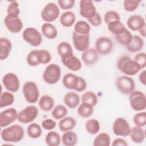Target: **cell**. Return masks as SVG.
<instances>
[{
    "label": "cell",
    "instance_id": "6da1fadb",
    "mask_svg": "<svg viewBox=\"0 0 146 146\" xmlns=\"http://www.w3.org/2000/svg\"><path fill=\"white\" fill-rule=\"evenodd\" d=\"M25 136L23 128L19 124H13L3 129L1 137L3 141L7 143H18L22 140Z\"/></svg>",
    "mask_w": 146,
    "mask_h": 146
},
{
    "label": "cell",
    "instance_id": "7a4b0ae2",
    "mask_svg": "<svg viewBox=\"0 0 146 146\" xmlns=\"http://www.w3.org/2000/svg\"><path fill=\"white\" fill-rule=\"evenodd\" d=\"M116 65L118 70L127 76L135 75L141 70L133 59L127 55L119 58Z\"/></svg>",
    "mask_w": 146,
    "mask_h": 146
},
{
    "label": "cell",
    "instance_id": "3957f363",
    "mask_svg": "<svg viewBox=\"0 0 146 146\" xmlns=\"http://www.w3.org/2000/svg\"><path fill=\"white\" fill-rule=\"evenodd\" d=\"M61 76V69L55 63L48 64L44 70L42 78L45 83L48 84H54L60 79Z\"/></svg>",
    "mask_w": 146,
    "mask_h": 146
},
{
    "label": "cell",
    "instance_id": "277c9868",
    "mask_svg": "<svg viewBox=\"0 0 146 146\" xmlns=\"http://www.w3.org/2000/svg\"><path fill=\"white\" fill-rule=\"evenodd\" d=\"M24 98L29 103H36L39 97V91L37 84L32 81L25 83L22 88Z\"/></svg>",
    "mask_w": 146,
    "mask_h": 146
},
{
    "label": "cell",
    "instance_id": "5b68a950",
    "mask_svg": "<svg viewBox=\"0 0 146 146\" xmlns=\"http://www.w3.org/2000/svg\"><path fill=\"white\" fill-rule=\"evenodd\" d=\"M129 102L132 109L135 111H143L146 108L145 94L139 90H134L130 94Z\"/></svg>",
    "mask_w": 146,
    "mask_h": 146
},
{
    "label": "cell",
    "instance_id": "8992f818",
    "mask_svg": "<svg viewBox=\"0 0 146 146\" xmlns=\"http://www.w3.org/2000/svg\"><path fill=\"white\" fill-rule=\"evenodd\" d=\"M116 88L123 94H130L135 89V82L133 79L127 75L119 77L116 82Z\"/></svg>",
    "mask_w": 146,
    "mask_h": 146
},
{
    "label": "cell",
    "instance_id": "52a82bcc",
    "mask_svg": "<svg viewBox=\"0 0 146 146\" xmlns=\"http://www.w3.org/2000/svg\"><path fill=\"white\" fill-rule=\"evenodd\" d=\"M22 37L25 41L34 47L39 46L42 42V36L40 33L34 27L26 28L23 31Z\"/></svg>",
    "mask_w": 146,
    "mask_h": 146
},
{
    "label": "cell",
    "instance_id": "ba28073f",
    "mask_svg": "<svg viewBox=\"0 0 146 146\" xmlns=\"http://www.w3.org/2000/svg\"><path fill=\"white\" fill-rule=\"evenodd\" d=\"M60 10L55 3L49 2L47 3L41 12L42 19L47 23L55 21L59 16Z\"/></svg>",
    "mask_w": 146,
    "mask_h": 146
},
{
    "label": "cell",
    "instance_id": "9c48e42d",
    "mask_svg": "<svg viewBox=\"0 0 146 146\" xmlns=\"http://www.w3.org/2000/svg\"><path fill=\"white\" fill-rule=\"evenodd\" d=\"M38 113L39 110L36 106H29L18 113L17 120L23 124L30 123L37 117Z\"/></svg>",
    "mask_w": 146,
    "mask_h": 146
},
{
    "label": "cell",
    "instance_id": "30bf717a",
    "mask_svg": "<svg viewBox=\"0 0 146 146\" xmlns=\"http://www.w3.org/2000/svg\"><path fill=\"white\" fill-rule=\"evenodd\" d=\"M131 127L127 120L121 117L116 118L112 125L113 133L117 136L127 137L129 135Z\"/></svg>",
    "mask_w": 146,
    "mask_h": 146
},
{
    "label": "cell",
    "instance_id": "8fae6325",
    "mask_svg": "<svg viewBox=\"0 0 146 146\" xmlns=\"http://www.w3.org/2000/svg\"><path fill=\"white\" fill-rule=\"evenodd\" d=\"M2 83L5 88L11 92H16L20 87L18 76L13 72L6 74L2 78Z\"/></svg>",
    "mask_w": 146,
    "mask_h": 146
},
{
    "label": "cell",
    "instance_id": "7c38bea8",
    "mask_svg": "<svg viewBox=\"0 0 146 146\" xmlns=\"http://www.w3.org/2000/svg\"><path fill=\"white\" fill-rule=\"evenodd\" d=\"M113 48V43L111 39L106 36L98 38L95 43V49L98 54L107 55L110 53Z\"/></svg>",
    "mask_w": 146,
    "mask_h": 146
},
{
    "label": "cell",
    "instance_id": "4fadbf2b",
    "mask_svg": "<svg viewBox=\"0 0 146 146\" xmlns=\"http://www.w3.org/2000/svg\"><path fill=\"white\" fill-rule=\"evenodd\" d=\"M18 113L14 108H7L0 113V127H6L17 119Z\"/></svg>",
    "mask_w": 146,
    "mask_h": 146
},
{
    "label": "cell",
    "instance_id": "5bb4252c",
    "mask_svg": "<svg viewBox=\"0 0 146 146\" xmlns=\"http://www.w3.org/2000/svg\"><path fill=\"white\" fill-rule=\"evenodd\" d=\"M72 38L74 46L77 51L83 52L88 48L90 46V35H80L74 32Z\"/></svg>",
    "mask_w": 146,
    "mask_h": 146
},
{
    "label": "cell",
    "instance_id": "9a60e30c",
    "mask_svg": "<svg viewBox=\"0 0 146 146\" xmlns=\"http://www.w3.org/2000/svg\"><path fill=\"white\" fill-rule=\"evenodd\" d=\"M80 15L87 19L93 17L96 13V7L91 0H81L79 2Z\"/></svg>",
    "mask_w": 146,
    "mask_h": 146
},
{
    "label": "cell",
    "instance_id": "2e32d148",
    "mask_svg": "<svg viewBox=\"0 0 146 146\" xmlns=\"http://www.w3.org/2000/svg\"><path fill=\"white\" fill-rule=\"evenodd\" d=\"M6 29L11 33H18L23 28V23L19 17H12L6 15L4 19Z\"/></svg>",
    "mask_w": 146,
    "mask_h": 146
},
{
    "label": "cell",
    "instance_id": "e0dca14e",
    "mask_svg": "<svg viewBox=\"0 0 146 146\" xmlns=\"http://www.w3.org/2000/svg\"><path fill=\"white\" fill-rule=\"evenodd\" d=\"M128 27L132 31H139L145 26V20L143 17L139 15L130 16L127 21Z\"/></svg>",
    "mask_w": 146,
    "mask_h": 146
},
{
    "label": "cell",
    "instance_id": "ac0fdd59",
    "mask_svg": "<svg viewBox=\"0 0 146 146\" xmlns=\"http://www.w3.org/2000/svg\"><path fill=\"white\" fill-rule=\"evenodd\" d=\"M81 58L86 66H91L97 62L98 59V53L93 48H88L83 51Z\"/></svg>",
    "mask_w": 146,
    "mask_h": 146
},
{
    "label": "cell",
    "instance_id": "d6986e66",
    "mask_svg": "<svg viewBox=\"0 0 146 146\" xmlns=\"http://www.w3.org/2000/svg\"><path fill=\"white\" fill-rule=\"evenodd\" d=\"M62 64L72 71H79L82 68V62L76 56L72 55L64 59H61Z\"/></svg>",
    "mask_w": 146,
    "mask_h": 146
},
{
    "label": "cell",
    "instance_id": "ffe728a7",
    "mask_svg": "<svg viewBox=\"0 0 146 146\" xmlns=\"http://www.w3.org/2000/svg\"><path fill=\"white\" fill-rule=\"evenodd\" d=\"M63 102L69 108L74 109L77 107L80 103V96L77 93L70 91L64 95Z\"/></svg>",
    "mask_w": 146,
    "mask_h": 146
},
{
    "label": "cell",
    "instance_id": "44dd1931",
    "mask_svg": "<svg viewBox=\"0 0 146 146\" xmlns=\"http://www.w3.org/2000/svg\"><path fill=\"white\" fill-rule=\"evenodd\" d=\"M12 48V44L9 39L1 37L0 38V59L3 60L8 58Z\"/></svg>",
    "mask_w": 146,
    "mask_h": 146
},
{
    "label": "cell",
    "instance_id": "7402d4cb",
    "mask_svg": "<svg viewBox=\"0 0 146 146\" xmlns=\"http://www.w3.org/2000/svg\"><path fill=\"white\" fill-rule=\"evenodd\" d=\"M57 52L61 59H64L74 55L71 44L67 42H62L57 46Z\"/></svg>",
    "mask_w": 146,
    "mask_h": 146
},
{
    "label": "cell",
    "instance_id": "603a6c76",
    "mask_svg": "<svg viewBox=\"0 0 146 146\" xmlns=\"http://www.w3.org/2000/svg\"><path fill=\"white\" fill-rule=\"evenodd\" d=\"M130 138L131 140L137 144L141 143L144 142L145 139V131L142 127L135 126L131 129L129 133Z\"/></svg>",
    "mask_w": 146,
    "mask_h": 146
},
{
    "label": "cell",
    "instance_id": "cb8c5ba5",
    "mask_svg": "<svg viewBox=\"0 0 146 146\" xmlns=\"http://www.w3.org/2000/svg\"><path fill=\"white\" fill-rule=\"evenodd\" d=\"M79 80V76L72 74L68 73L64 75L62 79V83L64 87L68 90H75Z\"/></svg>",
    "mask_w": 146,
    "mask_h": 146
},
{
    "label": "cell",
    "instance_id": "d4e9b609",
    "mask_svg": "<svg viewBox=\"0 0 146 146\" xmlns=\"http://www.w3.org/2000/svg\"><path fill=\"white\" fill-rule=\"evenodd\" d=\"M144 46L143 39L139 35H133L131 42L126 46L127 50L130 52H136L143 49Z\"/></svg>",
    "mask_w": 146,
    "mask_h": 146
},
{
    "label": "cell",
    "instance_id": "484cf974",
    "mask_svg": "<svg viewBox=\"0 0 146 146\" xmlns=\"http://www.w3.org/2000/svg\"><path fill=\"white\" fill-rule=\"evenodd\" d=\"M61 140L64 145L74 146L77 144L78 137L75 132L70 130L64 132L61 137Z\"/></svg>",
    "mask_w": 146,
    "mask_h": 146
},
{
    "label": "cell",
    "instance_id": "4316f807",
    "mask_svg": "<svg viewBox=\"0 0 146 146\" xmlns=\"http://www.w3.org/2000/svg\"><path fill=\"white\" fill-rule=\"evenodd\" d=\"M76 125V120L71 116L64 117L60 119L58 123V127L60 131L66 132L74 129Z\"/></svg>",
    "mask_w": 146,
    "mask_h": 146
},
{
    "label": "cell",
    "instance_id": "83f0119b",
    "mask_svg": "<svg viewBox=\"0 0 146 146\" xmlns=\"http://www.w3.org/2000/svg\"><path fill=\"white\" fill-rule=\"evenodd\" d=\"M60 23L64 27H70L72 26L76 21V16L74 12L67 11L63 13L59 18Z\"/></svg>",
    "mask_w": 146,
    "mask_h": 146
},
{
    "label": "cell",
    "instance_id": "f1b7e54d",
    "mask_svg": "<svg viewBox=\"0 0 146 146\" xmlns=\"http://www.w3.org/2000/svg\"><path fill=\"white\" fill-rule=\"evenodd\" d=\"M38 106L40 109L43 111L48 112L53 108L54 100L51 96L48 95H43L39 100Z\"/></svg>",
    "mask_w": 146,
    "mask_h": 146
},
{
    "label": "cell",
    "instance_id": "f546056e",
    "mask_svg": "<svg viewBox=\"0 0 146 146\" xmlns=\"http://www.w3.org/2000/svg\"><path fill=\"white\" fill-rule=\"evenodd\" d=\"M43 35L47 39H53L58 35V30L56 27L50 23H44L41 28Z\"/></svg>",
    "mask_w": 146,
    "mask_h": 146
},
{
    "label": "cell",
    "instance_id": "4dcf8cb0",
    "mask_svg": "<svg viewBox=\"0 0 146 146\" xmlns=\"http://www.w3.org/2000/svg\"><path fill=\"white\" fill-rule=\"evenodd\" d=\"M79 116L82 118H88L90 117L94 113V107L87 103L82 102L77 110Z\"/></svg>",
    "mask_w": 146,
    "mask_h": 146
},
{
    "label": "cell",
    "instance_id": "1f68e13d",
    "mask_svg": "<svg viewBox=\"0 0 146 146\" xmlns=\"http://www.w3.org/2000/svg\"><path fill=\"white\" fill-rule=\"evenodd\" d=\"M61 141V137L56 131H50L47 133L45 137V143L48 146H58Z\"/></svg>",
    "mask_w": 146,
    "mask_h": 146
},
{
    "label": "cell",
    "instance_id": "d6a6232c",
    "mask_svg": "<svg viewBox=\"0 0 146 146\" xmlns=\"http://www.w3.org/2000/svg\"><path fill=\"white\" fill-rule=\"evenodd\" d=\"M108 30L115 36L124 32L127 29L120 21H115L107 24Z\"/></svg>",
    "mask_w": 146,
    "mask_h": 146
},
{
    "label": "cell",
    "instance_id": "836d02e7",
    "mask_svg": "<svg viewBox=\"0 0 146 146\" xmlns=\"http://www.w3.org/2000/svg\"><path fill=\"white\" fill-rule=\"evenodd\" d=\"M93 145L94 146H109L111 145V137L106 132L100 133L94 139Z\"/></svg>",
    "mask_w": 146,
    "mask_h": 146
},
{
    "label": "cell",
    "instance_id": "e575fe53",
    "mask_svg": "<svg viewBox=\"0 0 146 146\" xmlns=\"http://www.w3.org/2000/svg\"><path fill=\"white\" fill-rule=\"evenodd\" d=\"M90 31V25L84 21H79L74 25V32L78 34L89 35Z\"/></svg>",
    "mask_w": 146,
    "mask_h": 146
},
{
    "label": "cell",
    "instance_id": "d590c367",
    "mask_svg": "<svg viewBox=\"0 0 146 146\" xmlns=\"http://www.w3.org/2000/svg\"><path fill=\"white\" fill-rule=\"evenodd\" d=\"M15 100L14 95L10 91H5L1 94L0 108H3L12 105Z\"/></svg>",
    "mask_w": 146,
    "mask_h": 146
},
{
    "label": "cell",
    "instance_id": "8d00e7d4",
    "mask_svg": "<svg viewBox=\"0 0 146 146\" xmlns=\"http://www.w3.org/2000/svg\"><path fill=\"white\" fill-rule=\"evenodd\" d=\"M27 133L31 138L38 139L41 136L42 129L40 125L36 123H33L30 124L27 127Z\"/></svg>",
    "mask_w": 146,
    "mask_h": 146
},
{
    "label": "cell",
    "instance_id": "74e56055",
    "mask_svg": "<svg viewBox=\"0 0 146 146\" xmlns=\"http://www.w3.org/2000/svg\"><path fill=\"white\" fill-rule=\"evenodd\" d=\"M132 36L133 35L131 34V33L126 29L121 34L115 36V38L117 42L119 44L126 47L131 42Z\"/></svg>",
    "mask_w": 146,
    "mask_h": 146
},
{
    "label": "cell",
    "instance_id": "f35d334b",
    "mask_svg": "<svg viewBox=\"0 0 146 146\" xmlns=\"http://www.w3.org/2000/svg\"><path fill=\"white\" fill-rule=\"evenodd\" d=\"M86 129L88 133L95 135L100 131V123L98 120L95 119H91L87 121L86 123Z\"/></svg>",
    "mask_w": 146,
    "mask_h": 146
},
{
    "label": "cell",
    "instance_id": "ab89813d",
    "mask_svg": "<svg viewBox=\"0 0 146 146\" xmlns=\"http://www.w3.org/2000/svg\"><path fill=\"white\" fill-rule=\"evenodd\" d=\"M68 113L67 108L62 105L59 104L55 107L51 112V115L52 117L56 120H60L64 117Z\"/></svg>",
    "mask_w": 146,
    "mask_h": 146
},
{
    "label": "cell",
    "instance_id": "60d3db41",
    "mask_svg": "<svg viewBox=\"0 0 146 146\" xmlns=\"http://www.w3.org/2000/svg\"><path fill=\"white\" fill-rule=\"evenodd\" d=\"M82 102L87 103L93 107H95L98 103V99L96 94L91 91H88L82 95Z\"/></svg>",
    "mask_w": 146,
    "mask_h": 146
},
{
    "label": "cell",
    "instance_id": "b9f144b4",
    "mask_svg": "<svg viewBox=\"0 0 146 146\" xmlns=\"http://www.w3.org/2000/svg\"><path fill=\"white\" fill-rule=\"evenodd\" d=\"M26 62L31 67H35L40 64L38 59V50H34L30 51L27 56Z\"/></svg>",
    "mask_w": 146,
    "mask_h": 146
},
{
    "label": "cell",
    "instance_id": "7bdbcfd3",
    "mask_svg": "<svg viewBox=\"0 0 146 146\" xmlns=\"http://www.w3.org/2000/svg\"><path fill=\"white\" fill-rule=\"evenodd\" d=\"M20 10L17 1H11L7 8V15L12 17H19Z\"/></svg>",
    "mask_w": 146,
    "mask_h": 146
},
{
    "label": "cell",
    "instance_id": "ee69618b",
    "mask_svg": "<svg viewBox=\"0 0 146 146\" xmlns=\"http://www.w3.org/2000/svg\"><path fill=\"white\" fill-rule=\"evenodd\" d=\"M51 54L47 50H38V59L39 64H46L51 60Z\"/></svg>",
    "mask_w": 146,
    "mask_h": 146
},
{
    "label": "cell",
    "instance_id": "f6af8a7d",
    "mask_svg": "<svg viewBox=\"0 0 146 146\" xmlns=\"http://www.w3.org/2000/svg\"><path fill=\"white\" fill-rule=\"evenodd\" d=\"M133 123L136 126L143 127L146 124V112H140L136 113L133 118Z\"/></svg>",
    "mask_w": 146,
    "mask_h": 146
},
{
    "label": "cell",
    "instance_id": "bcb514c9",
    "mask_svg": "<svg viewBox=\"0 0 146 146\" xmlns=\"http://www.w3.org/2000/svg\"><path fill=\"white\" fill-rule=\"evenodd\" d=\"M140 2V1L137 0H125L123 2L124 9L128 12L133 11L137 9Z\"/></svg>",
    "mask_w": 146,
    "mask_h": 146
},
{
    "label": "cell",
    "instance_id": "7dc6e473",
    "mask_svg": "<svg viewBox=\"0 0 146 146\" xmlns=\"http://www.w3.org/2000/svg\"><path fill=\"white\" fill-rule=\"evenodd\" d=\"M104 21L105 23L108 24L109 23L115 21H120V17L117 11L110 10L106 12L104 15Z\"/></svg>",
    "mask_w": 146,
    "mask_h": 146
},
{
    "label": "cell",
    "instance_id": "c3c4849f",
    "mask_svg": "<svg viewBox=\"0 0 146 146\" xmlns=\"http://www.w3.org/2000/svg\"><path fill=\"white\" fill-rule=\"evenodd\" d=\"M141 69L144 68L146 66V54L145 52H141L134 56L133 59Z\"/></svg>",
    "mask_w": 146,
    "mask_h": 146
},
{
    "label": "cell",
    "instance_id": "681fc988",
    "mask_svg": "<svg viewBox=\"0 0 146 146\" xmlns=\"http://www.w3.org/2000/svg\"><path fill=\"white\" fill-rule=\"evenodd\" d=\"M74 0H59L58 3L60 7L63 10H68L72 9L75 5Z\"/></svg>",
    "mask_w": 146,
    "mask_h": 146
},
{
    "label": "cell",
    "instance_id": "f907efd6",
    "mask_svg": "<svg viewBox=\"0 0 146 146\" xmlns=\"http://www.w3.org/2000/svg\"><path fill=\"white\" fill-rule=\"evenodd\" d=\"M41 124L42 128H43L44 129L47 131H51L56 127V123L53 119H47L42 120Z\"/></svg>",
    "mask_w": 146,
    "mask_h": 146
},
{
    "label": "cell",
    "instance_id": "816d5d0a",
    "mask_svg": "<svg viewBox=\"0 0 146 146\" xmlns=\"http://www.w3.org/2000/svg\"><path fill=\"white\" fill-rule=\"evenodd\" d=\"M88 22L94 27H97L100 26L102 24V17L99 14V13L96 12V13L95 14V15L92 17L90 19H87Z\"/></svg>",
    "mask_w": 146,
    "mask_h": 146
},
{
    "label": "cell",
    "instance_id": "f5cc1de1",
    "mask_svg": "<svg viewBox=\"0 0 146 146\" xmlns=\"http://www.w3.org/2000/svg\"><path fill=\"white\" fill-rule=\"evenodd\" d=\"M87 86V84L86 80L83 78H82L81 76H79V80H78V85H77V87L75 91L79 92L84 91L86 89Z\"/></svg>",
    "mask_w": 146,
    "mask_h": 146
},
{
    "label": "cell",
    "instance_id": "db71d44e",
    "mask_svg": "<svg viewBox=\"0 0 146 146\" xmlns=\"http://www.w3.org/2000/svg\"><path fill=\"white\" fill-rule=\"evenodd\" d=\"M111 145L112 146H127L128 144L124 139L122 138H116L113 140Z\"/></svg>",
    "mask_w": 146,
    "mask_h": 146
},
{
    "label": "cell",
    "instance_id": "11a10c76",
    "mask_svg": "<svg viewBox=\"0 0 146 146\" xmlns=\"http://www.w3.org/2000/svg\"><path fill=\"white\" fill-rule=\"evenodd\" d=\"M139 79L141 84L144 86L146 84V71L145 70L141 72L139 75Z\"/></svg>",
    "mask_w": 146,
    "mask_h": 146
},
{
    "label": "cell",
    "instance_id": "9f6ffc18",
    "mask_svg": "<svg viewBox=\"0 0 146 146\" xmlns=\"http://www.w3.org/2000/svg\"><path fill=\"white\" fill-rule=\"evenodd\" d=\"M139 34H140V35L144 38L146 36V31H145V26L144 27H143L142 29H141L139 31Z\"/></svg>",
    "mask_w": 146,
    "mask_h": 146
}]
</instances>
